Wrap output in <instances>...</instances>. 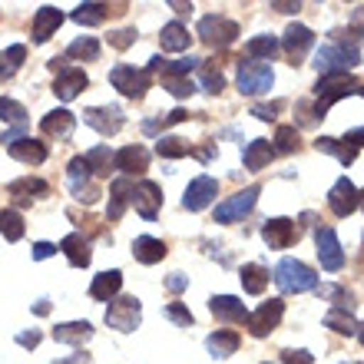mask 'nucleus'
<instances>
[{
    "mask_svg": "<svg viewBox=\"0 0 364 364\" xmlns=\"http://www.w3.org/2000/svg\"><path fill=\"white\" fill-rule=\"evenodd\" d=\"M166 288H169V291H186V288H189V278L182 275V272H173V275L166 278Z\"/></svg>",
    "mask_w": 364,
    "mask_h": 364,
    "instance_id": "nucleus-53",
    "label": "nucleus"
},
{
    "mask_svg": "<svg viewBox=\"0 0 364 364\" xmlns=\"http://www.w3.org/2000/svg\"><path fill=\"white\" fill-rule=\"evenodd\" d=\"M272 159H275V146H272L269 139H252V143L245 146V153H242V163H245V169H249V173L265 169Z\"/></svg>",
    "mask_w": 364,
    "mask_h": 364,
    "instance_id": "nucleus-26",
    "label": "nucleus"
},
{
    "mask_svg": "<svg viewBox=\"0 0 364 364\" xmlns=\"http://www.w3.org/2000/svg\"><path fill=\"white\" fill-rule=\"evenodd\" d=\"M70 17L77 20V23H83V27H96V23H103L109 17V7L106 4H80Z\"/></svg>",
    "mask_w": 364,
    "mask_h": 364,
    "instance_id": "nucleus-38",
    "label": "nucleus"
},
{
    "mask_svg": "<svg viewBox=\"0 0 364 364\" xmlns=\"http://www.w3.org/2000/svg\"><path fill=\"white\" fill-rule=\"evenodd\" d=\"M133 179H126V176H119V179L109 182V205H106V219L116 222L123 219L126 205H129V196H133Z\"/></svg>",
    "mask_w": 364,
    "mask_h": 364,
    "instance_id": "nucleus-22",
    "label": "nucleus"
},
{
    "mask_svg": "<svg viewBox=\"0 0 364 364\" xmlns=\"http://www.w3.org/2000/svg\"><path fill=\"white\" fill-rule=\"evenodd\" d=\"M40 129H43V136L57 139V143H70L73 129H77V116L70 113V109H53V113H47L40 119Z\"/></svg>",
    "mask_w": 364,
    "mask_h": 364,
    "instance_id": "nucleus-18",
    "label": "nucleus"
},
{
    "mask_svg": "<svg viewBox=\"0 0 364 364\" xmlns=\"http://www.w3.org/2000/svg\"><path fill=\"white\" fill-rule=\"evenodd\" d=\"M358 341L364 345V325H358Z\"/></svg>",
    "mask_w": 364,
    "mask_h": 364,
    "instance_id": "nucleus-60",
    "label": "nucleus"
},
{
    "mask_svg": "<svg viewBox=\"0 0 364 364\" xmlns=\"http://www.w3.org/2000/svg\"><path fill=\"white\" fill-rule=\"evenodd\" d=\"M166 318H169V321H176V325L179 328H189L192 321H196V318H192V311L186 305H179V301H173V305H166Z\"/></svg>",
    "mask_w": 364,
    "mask_h": 364,
    "instance_id": "nucleus-48",
    "label": "nucleus"
},
{
    "mask_svg": "<svg viewBox=\"0 0 364 364\" xmlns=\"http://www.w3.org/2000/svg\"><path fill=\"white\" fill-rule=\"evenodd\" d=\"M40 338H43L40 331H20V335H17V345L20 348H37Z\"/></svg>",
    "mask_w": 364,
    "mask_h": 364,
    "instance_id": "nucleus-54",
    "label": "nucleus"
},
{
    "mask_svg": "<svg viewBox=\"0 0 364 364\" xmlns=\"http://www.w3.org/2000/svg\"><path fill=\"white\" fill-rule=\"evenodd\" d=\"M139 318H143V305H139V298H133V295L113 298L109 308H106V325L116 328V331H136V328H139Z\"/></svg>",
    "mask_w": 364,
    "mask_h": 364,
    "instance_id": "nucleus-9",
    "label": "nucleus"
},
{
    "mask_svg": "<svg viewBox=\"0 0 364 364\" xmlns=\"http://www.w3.org/2000/svg\"><path fill=\"white\" fill-rule=\"evenodd\" d=\"M341 364H358V361H341Z\"/></svg>",
    "mask_w": 364,
    "mask_h": 364,
    "instance_id": "nucleus-63",
    "label": "nucleus"
},
{
    "mask_svg": "<svg viewBox=\"0 0 364 364\" xmlns=\"http://www.w3.org/2000/svg\"><path fill=\"white\" fill-rule=\"evenodd\" d=\"M113 169H119V176L133 179V176H143L149 169V153L143 146H123L119 153L113 156Z\"/></svg>",
    "mask_w": 364,
    "mask_h": 364,
    "instance_id": "nucleus-19",
    "label": "nucleus"
},
{
    "mask_svg": "<svg viewBox=\"0 0 364 364\" xmlns=\"http://www.w3.org/2000/svg\"><path fill=\"white\" fill-rule=\"evenodd\" d=\"M119 288H123V272H100L90 285V298L93 301H113L119 295Z\"/></svg>",
    "mask_w": 364,
    "mask_h": 364,
    "instance_id": "nucleus-24",
    "label": "nucleus"
},
{
    "mask_svg": "<svg viewBox=\"0 0 364 364\" xmlns=\"http://www.w3.org/2000/svg\"><path fill=\"white\" fill-rule=\"evenodd\" d=\"M70 192L77 196L80 202H87V205H93L96 202V196H100V189H96L93 182H90V166H87V159L83 156H77V159H70Z\"/></svg>",
    "mask_w": 364,
    "mask_h": 364,
    "instance_id": "nucleus-16",
    "label": "nucleus"
},
{
    "mask_svg": "<svg viewBox=\"0 0 364 364\" xmlns=\"http://www.w3.org/2000/svg\"><path fill=\"white\" fill-rule=\"evenodd\" d=\"M315 245H318V262L325 272H338L345 265V252H341V242H338L335 229L328 225H318L315 229Z\"/></svg>",
    "mask_w": 364,
    "mask_h": 364,
    "instance_id": "nucleus-11",
    "label": "nucleus"
},
{
    "mask_svg": "<svg viewBox=\"0 0 364 364\" xmlns=\"http://www.w3.org/2000/svg\"><path fill=\"white\" fill-rule=\"evenodd\" d=\"M7 192L14 196V202L17 205H30V199H40V196H47L50 186L43 179H17V182H10Z\"/></svg>",
    "mask_w": 364,
    "mask_h": 364,
    "instance_id": "nucleus-31",
    "label": "nucleus"
},
{
    "mask_svg": "<svg viewBox=\"0 0 364 364\" xmlns=\"http://www.w3.org/2000/svg\"><path fill=\"white\" fill-rule=\"evenodd\" d=\"M358 96H364V83H361V90H358Z\"/></svg>",
    "mask_w": 364,
    "mask_h": 364,
    "instance_id": "nucleus-62",
    "label": "nucleus"
},
{
    "mask_svg": "<svg viewBox=\"0 0 364 364\" xmlns=\"http://www.w3.org/2000/svg\"><path fill=\"white\" fill-rule=\"evenodd\" d=\"M199 70H202V90H205V93H222L225 77L219 73V67H212V63H199Z\"/></svg>",
    "mask_w": 364,
    "mask_h": 364,
    "instance_id": "nucleus-45",
    "label": "nucleus"
},
{
    "mask_svg": "<svg viewBox=\"0 0 364 364\" xmlns=\"http://www.w3.org/2000/svg\"><path fill=\"white\" fill-rule=\"evenodd\" d=\"M315 361V355L311 351H301V348H288V351H282V364H311Z\"/></svg>",
    "mask_w": 364,
    "mask_h": 364,
    "instance_id": "nucleus-50",
    "label": "nucleus"
},
{
    "mask_svg": "<svg viewBox=\"0 0 364 364\" xmlns=\"http://www.w3.org/2000/svg\"><path fill=\"white\" fill-rule=\"evenodd\" d=\"M156 153L163 156V159H182V156L192 153V146L186 143V139H179V136H163V139L156 143Z\"/></svg>",
    "mask_w": 364,
    "mask_h": 364,
    "instance_id": "nucleus-41",
    "label": "nucleus"
},
{
    "mask_svg": "<svg viewBox=\"0 0 364 364\" xmlns=\"http://www.w3.org/2000/svg\"><path fill=\"white\" fill-rule=\"evenodd\" d=\"M60 23H63V14L57 7H40L37 17H33V43H47L57 33Z\"/></svg>",
    "mask_w": 364,
    "mask_h": 364,
    "instance_id": "nucleus-28",
    "label": "nucleus"
},
{
    "mask_svg": "<svg viewBox=\"0 0 364 364\" xmlns=\"http://www.w3.org/2000/svg\"><path fill=\"white\" fill-rule=\"evenodd\" d=\"M50 70H53V93L63 100V103H70V100H77L80 90H87L90 87V77L83 73V70L77 67H67V60H60L53 57L50 60Z\"/></svg>",
    "mask_w": 364,
    "mask_h": 364,
    "instance_id": "nucleus-4",
    "label": "nucleus"
},
{
    "mask_svg": "<svg viewBox=\"0 0 364 364\" xmlns=\"http://www.w3.org/2000/svg\"><path fill=\"white\" fill-rule=\"evenodd\" d=\"M235 83L245 96H259L269 93L272 83H275V73H272L269 63H259V60H239V73H235Z\"/></svg>",
    "mask_w": 364,
    "mask_h": 364,
    "instance_id": "nucleus-5",
    "label": "nucleus"
},
{
    "mask_svg": "<svg viewBox=\"0 0 364 364\" xmlns=\"http://www.w3.org/2000/svg\"><path fill=\"white\" fill-rule=\"evenodd\" d=\"M83 159H87L90 173H96V176H109V166H113V153H109V146H96V149L83 153Z\"/></svg>",
    "mask_w": 364,
    "mask_h": 364,
    "instance_id": "nucleus-40",
    "label": "nucleus"
},
{
    "mask_svg": "<svg viewBox=\"0 0 364 364\" xmlns=\"http://www.w3.org/2000/svg\"><path fill=\"white\" fill-rule=\"evenodd\" d=\"M275 285L285 295H298V291H315L318 288V275L308 269L305 262L298 259H282L275 265Z\"/></svg>",
    "mask_w": 364,
    "mask_h": 364,
    "instance_id": "nucleus-3",
    "label": "nucleus"
},
{
    "mask_svg": "<svg viewBox=\"0 0 364 364\" xmlns=\"http://www.w3.org/2000/svg\"><path fill=\"white\" fill-rule=\"evenodd\" d=\"M209 311L219 321H225V325H242L245 318H249V308H245V301L235 295H212L209 298Z\"/></svg>",
    "mask_w": 364,
    "mask_h": 364,
    "instance_id": "nucleus-20",
    "label": "nucleus"
},
{
    "mask_svg": "<svg viewBox=\"0 0 364 364\" xmlns=\"http://www.w3.org/2000/svg\"><path fill=\"white\" fill-rule=\"evenodd\" d=\"M278 50H282V43H278V37H272V33L252 37L249 43H245V53H249V60H259V63H269L272 57H278Z\"/></svg>",
    "mask_w": 364,
    "mask_h": 364,
    "instance_id": "nucleus-32",
    "label": "nucleus"
},
{
    "mask_svg": "<svg viewBox=\"0 0 364 364\" xmlns=\"http://www.w3.org/2000/svg\"><path fill=\"white\" fill-rule=\"evenodd\" d=\"M259 192H262V186H245L242 192H235V196H229L225 202H219V205H215V222H222V225L242 222L252 209H255Z\"/></svg>",
    "mask_w": 364,
    "mask_h": 364,
    "instance_id": "nucleus-7",
    "label": "nucleus"
},
{
    "mask_svg": "<svg viewBox=\"0 0 364 364\" xmlns=\"http://www.w3.org/2000/svg\"><path fill=\"white\" fill-rule=\"evenodd\" d=\"M33 311H37V315H47V311H50V301H47V298H40L37 305H33Z\"/></svg>",
    "mask_w": 364,
    "mask_h": 364,
    "instance_id": "nucleus-59",
    "label": "nucleus"
},
{
    "mask_svg": "<svg viewBox=\"0 0 364 364\" xmlns=\"http://www.w3.org/2000/svg\"><path fill=\"white\" fill-rule=\"evenodd\" d=\"M166 242L163 239H153V235H139V239L133 242V259L143 262V265H156V262L166 259Z\"/></svg>",
    "mask_w": 364,
    "mask_h": 364,
    "instance_id": "nucleus-29",
    "label": "nucleus"
},
{
    "mask_svg": "<svg viewBox=\"0 0 364 364\" xmlns=\"http://www.w3.org/2000/svg\"><path fill=\"white\" fill-rule=\"evenodd\" d=\"M311 47H315V33H311L305 23H291V27L285 30L282 50H285V57L291 60V67H298V63L308 57V50Z\"/></svg>",
    "mask_w": 364,
    "mask_h": 364,
    "instance_id": "nucleus-15",
    "label": "nucleus"
},
{
    "mask_svg": "<svg viewBox=\"0 0 364 364\" xmlns=\"http://www.w3.org/2000/svg\"><path fill=\"white\" fill-rule=\"evenodd\" d=\"M242 288L249 291V295H262L265 291V285H269V272L262 269V265H255V262H249V265H242Z\"/></svg>",
    "mask_w": 364,
    "mask_h": 364,
    "instance_id": "nucleus-34",
    "label": "nucleus"
},
{
    "mask_svg": "<svg viewBox=\"0 0 364 364\" xmlns=\"http://www.w3.org/2000/svg\"><path fill=\"white\" fill-rule=\"evenodd\" d=\"M67 57L93 63V60H100V43H96V37H80V40H73V43L67 47Z\"/></svg>",
    "mask_w": 364,
    "mask_h": 364,
    "instance_id": "nucleus-39",
    "label": "nucleus"
},
{
    "mask_svg": "<svg viewBox=\"0 0 364 364\" xmlns=\"http://www.w3.org/2000/svg\"><path fill=\"white\" fill-rule=\"evenodd\" d=\"M272 7H275L278 14H295V10H298V4H278V0H275Z\"/></svg>",
    "mask_w": 364,
    "mask_h": 364,
    "instance_id": "nucleus-58",
    "label": "nucleus"
},
{
    "mask_svg": "<svg viewBox=\"0 0 364 364\" xmlns=\"http://www.w3.org/2000/svg\"><path fill=\"white\" fill-rule=\"evenodd\" d=\"M10 156L20 159V163H30V166H40L47 163V143H40L33 136H23L17 143H10Z\"/></svg>",
    "mask_w": 364,
    "mask_h": 364,
    "instance_id": "nucleus-25",
    "label": "nucleus"
},
{
    "mask_svg": "<svg viewBox=\"0 0 364 364\" xmlns=\"http://www.w3.org/2000/svg\"><path fill=\"white\" fill-rule=\"evenodd\" d=\"M358 192H361V209H364V189H358Z\"/></svg>",
    "mask_w": 364,
    "mask_h": 364,
    "instance_id": "nucleus-61",
    "label": "nucleus"
},
{
    "mask_svg": "<svg viewBox=\"0 0 364 364\" xmlns=\"http://www.w3.org/2000/svg\"><path fill=\"white\" fill-rule=\"evenodd\" d=\"M328 205H331V212H335L338 219H348V215L361 205V192H358V186L348 179V176H341V179L331 186V192H328Z\"/></svg>",
    "mask_w": 364,
    "mask_h": 364,
    "instance_id": "nucleus-12",
    "label": "nucleus"
},
{
    "mask_svg": "<svg viewBox=\"0 0 364 364\" xmlns=\"http://www.w3.org/2000/svg\"><path fill=\"white\" fill-rule=\"evenodd\" d=\"M83 361H90V355H70V358H63V361H53V364H83Z\"/></svg>",
    "mask_w": 364,
    "mask_h": 364,
    "instance_id": "nucleus-57",
    "label": "nucleus"
},
{
    "mask_svg": "<svg viewBox=\"0 0 364 364\" xmlns=\"http://www.w3.org/2000/svg\"><path fill=\"white\" fill-rule=\"evenodd\" d=\"M315 295L325 298V301H335L338 308H348V311L355 308V301H351V295H348V288H341V285H318Z\"/></svg>",
    "mask_w": 364,
    "mask_h": 364,
    "instance_id": "nucleus-44",
    "label": "nucleus"
},
{
    "mask_svg": "<svg viewBox=\"0 0 364 364\" xmlns=\"http://www.w3.org/2000/svg\"><path fill=\"white\" fill-rule=\"evenodd\" d=\"M90 338H93V325L90 321H67V325H57L53 328V341H60V345H87Z\"/></svg>",
    "mask_w": 364,
    "mask_h": 364,
    "instance_id": "nucleus-27",
    "label": "nucleus"
},
{
    "mask_svg": "<svg viewBox=\"0 0 364 364\" xmlns=\"http://www.w3.org/2000/svg\"><path fill=\"white\" fill-rule=\"evenodd\" d=\"M282 109H285V103H282V100H275V103H255V106H252V116L269 123V119H275Z\"/></svg>",
    "mask_w": 364,
    "mask_h": 364,
    "instance_id": "nucleus-49",
    "label": "nucleus"
},
{
    "mask_svg": "<svg viewBox=\"0 0 364 364\" xmlns=\"http://www.w3.org/2000/svg\"><path fill=\"white\" fill-rule=\"evenodd\" d=\"M262 239L269 249H288L298 239V225L295 219H269L262 225Z\"/></svg>",
    "mask_w": 364,
    "mask_h": 364,
    "instance_id": "nucleus-21",
    "label": "nucleus"
},
{
    "mask_svg": "<svg viewBox=\"0 0 364 364\" xmlns=\"http://www.w3.org/2000/svg\"><path fill=\"white\" fill-rule=\"evenodd\" d=\"M109 43H113L116 50H126L136 43V30H116V33H109Z\"/></svg>",
    "mask_w": 364,
    "mask_h": 364,
    "instance_id": "nucleus-52",
    "label": "nucleus"
},
{
    "mask_svg": "<svg viewBox=\"0 0 364 364\" xmlns=\"http://www.w3.org/2000/svg\"><path fill=\"white\" fill-rule=\"evenodd\" d=\"M163 87L169 90V93H173L176 100H186V96H192L196 90H199L189 77H163Z\"/></svg>",
    "mask_w": 364,
    "mask_h": 364,
    "instance_id": "nucleus-47",
    "label": "nucleus"
},
{
    "mask_svg": "<svg viewBox=\"0 0 364 364\" xmlns=\"http://www.w3.org/2000/svg\"><path fill=\"white\" fill-rule=\"evenodd\" d=\"M341 143H348V146H355V149H361V146H364V126H358V129H348Z\"/></svg>",
    "mask_w": 364,
    "mask_h": 364,
    "instance_id": "nucleus-56",
    "label": "nucleus"
},
{
    "mask_svg": "<svg viewBox=\"0 0 364 364\" xmlns=\"http://www.w3.org/2000/svg\"><path fill=\"white\" fill-rule=\"evenodd\" d=\"M182 119H189V113H186V109H173V113L159 116V119H146V123H143V133L146 136H159L166 126H176V123H182Z\"/></svg>",
    "mask_w": 364,
    "mask_h": 364,
    "instance_id": "nucleus-42",
    "label": "nucleus"
},
{
    "mask_svg": "<svg viewBox=\"0 0 364 364\" xmlns=\"http://www.w3.org/2000/svg\"><path fill=\"white\" fill-rule=\"evenodd\" d=\"M4 60H7V67H10V70H17L20 63L27 60V47H23V43H14V47H7Z\"/></svg>",
    "mask_w": 364,
    "mask_h": 364,
    "instance_id": "nucleus-51",
    "label": "nucleus"
},
{
    "mask_svg": "<svg viewBox=\"0 0 364 364\" xmlns=\"http://www.w3.org/2000/svg\"><path fill=\"white\" fill-rule=\"evenodd\" d=\"M60 252L67 255V262L73 265V269H87L90 259H93V252H90V239L83 235V232H73V235H67V239L60 242Z\"/></svg>",
    "mask_w": 364,
    "mask_h": 364,
    "instance_id": "nucleus-23",
    "label": "nucleus"
},
{
    "mask_svg": "<svg viewBox=\"0 0 364 364\" xmlns=\"http://www.w3.org/2000/svg\"><path fill=\"white\" fill-rule=\"evenodd\" d=\"M315 149H318V153L335 156L338 163H345V166H351V163L358 159V149H355V146L341 143V139H331V136H321V139L315 143Z\"/></svg>",
    "mask_w": 364,
    "mask_h": 364,
    "instance_id": "nucleus-33",
    "label": "nucleus"
},
{
    "mask_svg": "<svg viewBox=\"0 0 364 364\" xmlns=\"http://www.w3.org/2000/svg\"><path fill=\"white\" fill-rule=\"evenodd\" d=\"M163 50H173V53H179V50H189V30L182 27L179 20H173V23H166L163 27Z\"/></svg>",
    "mask_w": 364,
    "mask_h": 364,
    "instance_id": "nucleus-35",
    "label": "nucleus"
},
{
    "mask_svg": "<svg viewBox=\"0 0 364 364\" xmlns=\"http://www.w3.org/2000/svg\"><path fill=\"white\" fill-rule=\"evenodd\" d=\"M282 315H285V301H282V298H269V301H262V305L245 318V325H249L252 338H265L282 325Z\"/></svg>",
    "mask_w": 364,
    "mask_h": 364,
    "instance_id": "nucleus-10",
    "label": "nucleus"
},
{
    "mask_svg": "<svg viewBox=\"0 0 364 364\" xmlns=\"http://www.w3.org/2000/svg\"><path fill=\"white\" fill-rule=\"evenodd\" d=\"M331 43H321V47L315 50V67L321 77H338V73H351L355 70V63L361 60V53H358V40H345V33L341 30H335L331 33Z\"/></svg>",
    "mask_w": 364,
    "mask_h": 364,
    "instance_id": "nucleus-1",
    "label": "nucleus"
},
{
    "mask_svg": "<svg viewBox=\"0 0 364 364\" xmlns=\"http://www.w3.org/2000/svg\"><path fill=\"white\" fill-rule=\"evenodd\" d=\"M199 37H202V43H209L212 50H225L239 37V23L229 17H219V14H209V17L199 20Z\"/></svg>",
    "mask_w": 364,
    "mask_h": 364,
    "instance_id": "nucleus-6",
    "label": "nucleus"
},
{
    "mask_svg": "<svg viewBox=\"0 0 364 364\" xmlns=\"http://www.w3.org/2000/svg\"><path fill=\"white\" fill-rule=\"evenodd\" d=\"M129 202H133L136 212H139L146 222H153L156 215H159V209H163V189H159L156 182L143 179V182H136V186H133Z\"/></svg>",
    "mask_w": 364,
    "mask_h": 364,
    "instance_id": "nucleus-13",
    "label": "nucleus"
},
{
    "mask_svg": "<svg viewBox=\"0 0 364 364\" xmlns=\"http://www.w3.org/2000/svg\"><path fill=\"white\" fill-rule=\"evenodd\" d=\"M0 119H4V123H23V119H27V109H23L17 100L0 96Z\"/></svg>",
    "mask_w": 364,
    "mask_h": 364,
    "instance_id": "nucleus-46",
    "label": "nucleus"
},
{
    "mask_svg": "<svg viewBox=\"0 0 364 364\" xmlns=\"http://www.w3.org/2000/svg\"><path fill=\"white\" fill-rule=\"evenodd\" d=\"M83 123L93 126L100 136H113V133H119V129H123L126 116H123V109H119V106H90L87 113H83Z\"/></svg>",
    "mask_w": 364,
    "mask_h": 364,
    "instance_id": "nucleus-14",
    "label": "nucleus"
},
{
    "mask_svg": "<svg viewBox=\"0 0 364 364\" xmlns=\"http://www.w3.org/2000/svg\"><path fill=\"white\" fill-rule=\"evenodd\" d=\"M239 335L235 331H229V328H219V331H212L209 338H205V348H209V355L212 358H229V355H235L239 351Z\"/></svg>",
    "mask_w": 364,
    "mask_h": 364,
    "instance_id": "nucleus-30",
    "label": "nucleus"
},
{
    "mask_svg": "<svg viewBox=\"0 0 364 364\" xmlns=\"http://www.w3.org/2000/svg\"><path fill=\"white\" fill-rule=\"evenodd\" d=\"M53 252H57V245H53V242H37V245H33V259L43 262V259H50Z\"/></svg>",
    "mask_w": 364,
    "mask_h": 364,
    "instance_id": "nucleus-55",
    "label": "nucleus"
},
{
    "mask_svg": "<svg viewBox=\"0 0 364 364\" xmlns=\"http://www.w3.org/2000/svg\"><path fill=\"white\" fill-rule=\"evenodd\" d=\"M358 90H361V80L355 77V73H338V77H321L318 80V87H315V93H318V100H315V119L321 116L325 119L328 116V109L338 103V100H345V96H358Z\"/></svg>",
    "mask_w": 364,
    "mask_h": 364,
    "instance_id": "nucleus-2",
    "label": "nucleus"
},
{
    "mask_svg": "<svg viewBox=\"0 0 364 364\" xmlns=\"http://www.w3.org/2000/svg\"><path fill=\"white\" fill-rule=\"evenodd\" d=\"M265 364H269V361H265Z\"/></svg>",
    "mask_w": 364,
    "mask_h": 364,
    "instance_id": "nucleus-64",
    "label": "nucleus"
},
{
    "mask_svg": "<svg viewBox=\"0 0 364 364\" xmlns=\"http://www.w3.org/2000/svg\"><path fill=\"white\" fill-rule=\"evenodd\" d=\"M275 153H298V146H301V139H298V129L295 126H278L275 129Z\"/></svg>",
    "mask_w": 364,
    "mask_h": 364,
    "instance_id": "nucleus-43",
    "label": "nucleus"
},
{
    "mask_svg": "<svg viewBox=\"0 0 364 364\" xmlns=\"http://www.w3.org/2000/svg\"><path fill=\"white\" fill-rule=\"evenodd\" d=\"M0 235L7 242L23 239V215L17 209H0Z\"/></svg>",
    "mask_w": 364,
    "mask_h": 364,
    "instance_id": "nucleus-37",
    "label": "nucleus"
},
{
    "mask_svg": "<svg viewBox=\"0 0 364 364\" xmlns=\"http://www.w3.org/2000/svg\"><path fill=\"white\" fill-rule=\"evenodd\" d=\"M215 196H219V182L212 179V176H199V179L189 182V189H186V196H182V209L202 212L205 205H212Z\"/></svg>",
    "mask_w": 364,
    "mask_h": 364,
    "instance_id": "nucleus-17",
    "label": "nucleus"
},
{
    "mask_svg": "<svg viewBox=\"0 0 364 364\" xmlns=\"http://www.w3.org/2000/svg\"><path fill=\"white\" fill-rule=\"evenodd\" d=\"M325 328H331L338 335H358V321L348 308H331L325 315Z\"/></svg>",
    "mask_w": 364,
    "mask_h": 364,
    "instance_id": "nucleus-36",
    "label": "nucleus"
},
{
    "mask_svg": "<svg viewBox=\"0 0 364 364\" xmlns=\"http://www.w3.org/2000/svg\"><path fill=\"white\" fill-rule=\"evenodd\" d=\"M109 83H113L123 96H129V100H143L146 90H149V83H153V73H149V70H136V67L119 63V67L109 70Z\"/></svg>",
    "mask_w": 364,
    "mask_h": 364,
    "instance_id": "nucleus-8",
    "label": "nucleus"
}]
</instances>
